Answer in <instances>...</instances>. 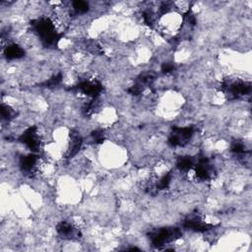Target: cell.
<instances>
[{"mask_svg": "<svg viewBox=\"0 0 252 252\" xmlns=\"http://www.w3.org/2000/svg\"><path fill=\"white\" fill-rule=\"evenodd\" d=\"M18 140L25 145L31 153L38 154L43 145V138L42 135L40 134V130L37 126H30L28 127L19 137Z\"/></svg>", "mask_w": 252, "mask_h": 252, "instance_id": "obj_3", "label": "cell"}, {"mask_svg": "<svg viewBox=\"0 0 252 252\" xmlns=\"http://www.w3.org/2000/svg\"><path fill=\"white\" fill-rule=\"evenodd\" d=\"M56 232L58 236L64 240H76L81 236V231L79 227L72 221L67 220H60L56 224Z\"/></svg>", "mask_w": 252, "mask_h": 252, "instance_id": "obj_5", "label": "cell"}, {"mask_svg": "<svg viewBox=\"0 0 252 252\" xmlns=\"http://www.w3.org/2000/svg\"><path fill=\"white\" fill-rule=\"evenodd\" d=\"M195 134V128L193 126L173 127L169 133L167 143L172 148H183L193 138Z\"/></svg>", "mask_w": 252, "mask_h": 252, "instance_id": "obj_4", "label": "cell"}, {"mask_svg": "<svg viewBox=\"0 0 252 252\" xmlns=\"http://www.w3.org/2000/svg\"><path fill=\"white\" fill-rule=\"evenodd\" d=\"M16 115H17V112L15 108H13L11 105L5 104V103L1 104V118L3 121L10 122L15 118Z\"/></svg>", "mask_w": 252, "mask_h": 252, "instance_id": "obj_7", "label": "cell"}, {"mask_svg": "<svg viewBox=\"0 0 252 252\" xmlns=\"http://www.w3.org/2000/svg\"><path fill=\"white\" fill-rule=\"evenodd\" d=\"M3 53L7 60H19L25 56V48L17 42H7L6 46L3 47Z\"/></svg>", "mask_w": 252, "mask_h": 252, "instance_id": "obj_6", "label": "cell"}, {"mask_svg": "<svg viewBox=\"0 0 252 252\" xmlns=\"http://www.w3.org/2000/svg\"><path fill=\"white\" fill-rule=\"evenodd\" d=\"M182 232L180 228L174 226L159 227L152 230L149 233V238L154 247L160 249L181 237Z\"/></svg>", "mask_w": 252, "mask_h": 252, "instance_id": "obj_2", "label": "cell"}, {"mask_svg": "<svg viewBox=\"0 0 252 252\" xmlns=\"http://www.w3.org/2000/svg\"><path fill=\"white\" fill-rule=\"evenodd\" d=\"M32 33L41 41L45 47L56 46L60 40L61 33L57 30L50 16H41L31 22Z\"/></svg>", "mask_w": 252, "mask_h": 252, "instance_id": "obj_1", "label": "cell"}]
</instances>
